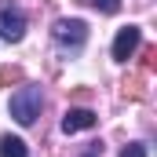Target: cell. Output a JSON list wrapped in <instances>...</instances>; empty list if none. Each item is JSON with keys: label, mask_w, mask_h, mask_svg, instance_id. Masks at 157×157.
Instances as JSON below:
<instances>
[{"label": "cell", "mask_w": 157, "mask_h": 157, "mask_svg": "<svg viewBox=\"0 0 157 157\" xmlns=\"http://www.w3.org/2000/svg\"><path fill=\"white\" fill-rule=\"evenodd\" d=\"M139 44H143V29H139V26H124L117 33V40H113V59H117V62H128V59L139 51Z\"/></svg>", "instance_id": "3"}, {"label": "cell", "mask_w": 157, "mask_h": 157, "mask_svg": "<svg viewBox=\"0 0 157 157\" xmlns=\"http://www.w3.org/2000/svg\"><path fill=\"white\" fill-rule=\"evenodd\" d=\"M84 157H102V146H99V143H91V146L84 150Z\"/></svg>", "instance_id": "11"}, {"label": "cell", "mask_w": 157, "mask_h": 157, "mask_svg": "<svg viewBox=\"0 0 157 157\" xmlns=\"http://www.w3.org/2000/svg\"><path fill=\"white\" fill-rule=\"evenodd\" d=\"M95 124H99V117H95L91 110H84V106H70L66 117H62V132H66V135H73V132H91Z\"/></svg>", "instance_id": "4"}, {"label": "cell", "mask_w": 157, "mask_h": 157, "mask_svg": "<svg viewBox=\"0 0 157 157\" xmlns=\"http://www.w3.org/2000/svg\"><path fill=\"white\" fill-rule=\"evenodd\" d=\"M121 157H146V146H143V143H128V146L121 150Z\"/></svg>", "instance_id": "10"}, {"label": "cell", "mask_w": 157, "mask_h": 157, "mask_svg": "<svg viewBox=\"0 0 157 157\" xmlns=\"http://www.w3.org/2000/svg\"><path fill=\"white\" fill-rule=\"evenodd\" d=\"M7 84H22V70L18 66H4L0 70V88H7Z\"/></svg>", "instance_id": "9"}, {"label": "cell", "mask_w": 157, "mask_h": 157, "mask_svg": "<svg viewBox=\"0 0 157 157\" xmlns=\"http://www.w3.org/2000/svg\"><path fill=\"white\" fill-rule=\"evenodd\" d=\"M0 37L11 40V44H18V40L26 37V18H22V11H15V7H4V11H0Z\"/></svg>", "instance_id": "5"}, {"label": "cell", "mask_w": 157, "mask_h": 157, "mask_svg": "<svg viewBox=\"0 0 157 157\" xmlns=\"http://www.w3.org/2000/svg\"><path fill=\"white\" fill-rule=\"evenodd\" d=\"M40 106H44V91H40V84H22L15 95H11V117L18 121V124H33L40 117Z\"/></svg>", "instance_id": "1"}, {"label": "cell", "mask_w": 157, "mask_h": 157, "mask_svg": "<svg viewBox=\"0 0 157 157\" xmlns=\"http://www.w3.org/2000/svg\"><path fill=\"white\" fill-rule=\"evenodd\" d=\"M80 4H88V7H95L102 15H117L121 11V0H80Z\"/></svg>", "instance_id": "8"}, {"label": "cell", "mask_w": 157, "mask_h": 157, "mask_svg": "<svg viewBox=\"0 0 157 157\" xmlns=\"http://www.w3.org/2000/svg\"><path fill=\"white\" fill-rule=\"evenodd\" d=\"M0 157H26V143L18 135H0Z\"/></svg>", "instance_id": "6"}, {"label": "cell", "mask_w": 157, "mask_h": 157, "mask_svg": "<svg viewBox=\"0 0 157 157\" xmlns=\"http://www.w3.org/2000/svg\"><path fill=\"white\" fill-rule=\"evenodd\" d=\"M51 37L59 40L62 48H84V40H88V26L80 22V18H59L55 26H51Z\"/></svg>", "instance_id": "2"}, {"label": "cell", "mask_w": 157, "mask_h": 157, "mask_svg": "<svg viewBox=\"0 0 157 157\" xmlns=\"http://www.w3.org/2000/svg\"><path fill=\"white\" fill-rule=\"evenodd\" d=\"M124 95H132V99H146V73H132V77L124 80Z\"/></svg>", "instance_id": "7"}]
</instances>
